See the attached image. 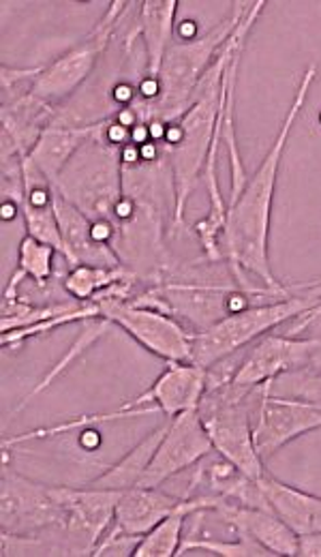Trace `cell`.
<instances>
[{
    "label": "cell",
    "mask_w": 321,
    "mask_h": 557,
    "mask_svg": "<svg viewBox=\"0 0 321 557\" xmlns=\"http://www.w3.org/2000/svg\"><path fill=\"white\" fill-rule=\"evenodd\" d=\"M178 11L176 0H146L137 2V37L144 41L146 77H159L165 52L172 46L174 17Z\"/></svg>",
    "instance_id": "obj_20"
},
{
    "label": "cell",
    "mask_w": 321,
    "mask_h": 557,
    "mask_svg": "<svg viewBox=\"0 0 321 557\" xmlns=\"http://www.w3.org/2000/svg\"><path fill=\"white\" fill-rule=\"evenodd\" d=\"M321 429V410L296 399L272 397L263 388L257 393L254 442L261 459L272 457L296 437Z\"/></svg>",
    "instance_id": "obj_11"
},
{
    "label": "cell",
    "mask_w": 321,
    "mask_h": 557,
    "mask_svg": "<svg viewBox=\"0 0 321 557\" xmlns=\"http://www.w3.org/2000/svg\"><path fill=\"white\" fill-rule=\"evenodd\" d=\"M168 426H170V418L163 424H159L152 433H148L133 450H128L119 463H114L101 476H97L95 481H90L86 485L97 488H112V491H127V488L137 487L144 472L148 470V466H150Z\"/></svg>",
    "instance_id": "obj_21"
},
{
    "label": "cell",
    "mask_w": 321,
    "mask_h": 557,
    "mask_svg": "<svg viewBox=\"0 0 321 557\" xmlns=\"http://www.w3.org/2000/svg\"><path fill=\"white\" fill-rule=\"evenodd\" d=\"M189 552H206L210 556L221 557H266L272 556L268 549H263L259 543L251 541L249 536L238 534L236 541H217V539H197V534L185 536L178 556H185Z\"/></svg>",
    "instance_id": "obj_27"
},
{
    "label": "cell",
    "mask_w": 321,
    "mask_h": 557,
    "mask_svg": "<svg viewBox=\"0 0 321 557\" xmlns=\"http://www.w3.org/2000/svg\"><path fill=\"white\" fill-rule=\"evenodd\" d=\"M139 289L135 278H125L95 296L99 315L123 329L141 348L165 362H192L193 331L170 313L139 307L131 296Z\"/></svg>",
    "instance_id": "obj_6"
},
{
    "label": "cell",
    "mask_w": 321,
    "mask_h": 557,
    "mask_svg": "<svg viewBox=\"0 0 321 557\" xmlns=\"http://www.w3.org/2000/svg\"><path fill=\"white\" fill-rule=\"evenodd\" d=\"M289 337H305L309 342V367L321 371V305L309 313L289 322Z\"/></svg>",
    "instance_id": "obj_28"
},
{
    "label": "cell",
    "mask_w": 321,
    "mask_h": 557,
    "mask_svg": "<svg viewBox=\"0 0 321 557\" xmlns=\"http://www.w3.org/2000/svg\"><path fill=\"white\" fill-rule=\"evenodd\" d=\"M112 326H114V324H112L110 320H106V318H90V320H84V322H82V331H79V335L75 337V342L71 344L69 351L50 369V373L28 393V397L15 408V412L22 410L28 401H33L39 393H44L59 375H63V371H66V369L73 364V360H77L86 349L92 348Z\"/></svg>",
    "instance_id": "obj_25"
},
{
    "label": "cell",
    "mask_w": 321,
    "mask_h": 557,
    "mask_svg": "<svg viewBox=\"0 0 321 557\" xmlns=\"http://www.w3.org/2000/svg\"><path fill=\"white\" fill-rule=\"evenodd\" d=\"M66 519L63 502L54 487L33 483L2 463L0 479V530L13 536L41 539L52 556H66L63 525Z\"/></svg>",
    "instance_id": "obj_7"
},
{
    "label": "cell",
    "mask_w": 321,
    "mask_h": 557,
    "mask_svg": "<svg viewBox=\"0 0 321 557\" xmlns=\"http://www.w3.org/2000/svg\"><path fill=\"white\" fill-rule=\"evenodd\" d=\"M125 278H135L125 267L108 269V267L77 264V267H71V271L64 275L63 287L64 292L69 294V298L79 300V302H90V300H95V296H99L101 292L110 289L112 285H116Z\"/></svg>",
    "instance_id": "obj_23"
},
{
    "label": "cell",
    "mask_w": 321,
    "mask_h": 557,
    "mask_svg": "<svg viewBox=\"0 0 321 557\" xmlns=\"http://www.w3.org/2000/svg\"><path fill=\"white\" fill-rule=\"evenodd\" d=\"M259 487L263 491L270 510L296 534H318L321 532V497L311 495L307 491L292 487L272 474L263 472L257 479Z\"/></svg>",
    "instance_id": "obj_18"
},
{
    "label": "cell",
    "mask_w": 321,
    "mask_h": 557,
    "mask_svg": "<svg viewBox=\"0 0 321 557\" xmlns=\"http://www.w3.org/2000/svg\"><path fill=\"white\" fill-rule=\"evenodd\" d=\"M257 391H243L234 384L206 391L197 414L221 459L236 466L243 474L259 479L266 468L254 442Z\"/></svg>",
    "instance_id": "obj_5"
},
{
    "label": "cell",
    "mask_w": 321,
    "mask_h": 557,
    "mask_svg": "<svg viewBox=\"0 0 321 557\" xmlns=\"http://www.w3.org/2000/svg\"><path fill=\"white\" fill-rule=\"evenodd\" d=\"M321 305V296L309 292H292L289 296L249 305L193 335V364L210 369L212 364L238 354L274 329L309 313Z\"/></svg>",
    "instance_id": "obj_4"
},
{
    "label": "cell",
    "mask_w": 321,
    "mask_h": 557,
    "mask_svg": "<svg viewBox=\"0 0 321 557\" xmlns=\"http://www.w3.org/2000/svg\"><path fill=\"white\" fill-rule=\"evenodd\" d=\"M259 388H263L272 397L296 399L321 410V371L318 369H311V367L294 369L279 375L272 382H266Z\"/></svg>",
    "instance_id": "obj_26"
},
{
    "label": "cell",
    "mask_w": 321,
    "mask_h": 557,
    "mask_svg": "<svg viewBox=\"0 0 321 557\" xmlns=\"http://www.w3.org/2000/svg\"><path fill=\"white\" fill-rule=\"evenodd\" d=\"M54 210L63 232L64 245L69 249V267L88 264V267H123L112 245L95 236V221L75 209L61 194L54 191Z\"/></svg>",
    "instance_id": "obj_16"
},
{
    "label": "cell",
    "mask_w": 321,
    "mask_h": 557,
    "mask_svg": "<svg viewBox=\"0 0 321 557\" xmlns=\"http://www.w3.org/2000/svg\"><path fill=\"white\" fill-rule=\"evenodd\" d=\"M208 388V371L193 362H168L165 371L135 399L131 408H152L168 418L197 410Z\"/></svg>",
    "instance_id": "obj_13"
},
{
    "label": "cell",
    "mask_w": 321,
    "mask_h": 557,
    "mask_svg": "<svg viewBox=\"0 0 321 557\" xmlns=\"http://www.w3.org/2000/svg\"><path fill=\"white\" fill-rule=\"evenodd\" d=\"M309 367V342L285 333H268L240 360L230 384L243 391H257L279 375Z\"/></svg>",
    "instance_id": "obj_12"
},
{
    "label": "cell",
    "mask_w": 321,
    "mask_h": 557,
    "mask_svg": "<svg viewBox=\"0 0 321 557\" xmlns=\"http://www.w3.org/2000/svg\"><path fill=\"white\" fill-rule=\"evenodd\" d=\"M245 7L247 2H236L230 17H225L212 30L189 41H178L170 46L157 77L159 95L150 101L135 97V101L127 106L135 114L137 125L163 123L170 127L189 112L203 75L214 65L223 46L236 30Z\"/></svg>",
    "instance_id": "obj_2"
},
{
    "label": "cell",
    "mask_w": 321,
    "mask_h": 557,
    "mask_svg": "<svg viewBox=\"0 0 321 557\" xmlns=\"http://www.w3.org/2000/svg\"><path fill=\"white\" fill-rule=\"evenodd\" d=\"M298 556L321 557V532L298 536Z\"/></svg>",
    "instance_id": "obj_29"
},
{
    "label": "cell",
    "mask_w": 321,
    "mask_h": 557,
    "mask_svg": "<svg viewBox=\"0 0 321 557\" xmlns=\"http://www.w3.org/2000/svg\"><path fill=\"white\" fill-rule=\"evenodd\" d=\"M82 302L79 300H69V302H52V305H33L26 298L17 296L11 300H2V320H0V331H15V329H26L35 326L54 318H61L64 313L77 309Z\"/></svg>",
    "instance_id": "obj_24"
},
{
    "label": "cell",
    "mask_w": 321,
    "mask_h": 557,
    "mask_svg": "<svg viewBox=\"0 0 321 557\" xmlns=\"http://www.w3.org/2000/svg\"><path fill=\"white\" fill-rule=\"evenodd\" d=\"M183 502L185 495L178 497L161 491V487L127 488L121 495L112 528L128 536H144Z\"/></svg>",
    "instance_id": "obj_19"
},
{
    "label": "cell",
    "mask_w": 321,
    "mask_h": 557,
    "mask_svg": "<svg viewBox=\"0 0 321 557\" xmlns=\"http://www.w3.org/2000/svg\"><path fill=\"white\" fill-rule=\"evenodd\" d=\"M214 453L197 410L170 418V426L137 487H161Z\"/></svg>",
    "instance_id": "obj_10"
},
{
    "label": "cell",
    "mask_w": 321,
    "mask_h": 557,
    "mask_svg": "<svg viewBox=\"0 0 321 557\" xmlns=\"http://www.w3.org/2000/svg\"><path fill=\"white\" fill-rule=\"evenodd\" d=\"M103 121L90 123V125H64L61 121L52 123L35 148L28 152L26 161L50 183L54 185L59 176L63 174L69 161L75 157V152L92 138L101 129Z\"/></svg>",
    "instance_id": "obj_17"
},
{
    "label": "cell",
    "mask_w": 321,
    "mask_h": 557,
    "mask_svg": "<svg viewBox=\"0 0 321 557\" xmlns=\"http://www.w3.org/2000/svg\"><path fill=\"white\" fill-rule=\"evenodd\" d=\"M54 256L57 249L39 243L33 236H24L17 249V269L7 281L2 289V300H11L20 296V285L30 278L39 287H46L54 277Z\"/></svg>",
    "instance_id": "obj_22"
},
{
    "label": "cell",
    "mask_w": 321,
    "mask_h": 557,
    "mask_svg": "<svg viewBox=\"0 0 321 557\" xmlns=\"http://www.w3.org/2000/svg\"><path fill=\"white\" fill-rule=\"evenodd\" d=\"M59 121V108L37 99L30 90L2 106V154L28 157L41 134Z\"/></svg>",
    "instance_id": "obj_15"
},
{
    "label": "cell",
    "mask_w": 321,
    "mask_h": 557,
    "mask_svg": "<svg viewBox=\"0 0 321 557\" xmlns=\"http://www.w3.org/2000/svg\"><path fill=\"white\" fill-rule=\"evenodd\" d=\"M82 444H84L86 448H92V446H97V444H99V437H97V433L88 431V433H86V437L82 440Z\"/></svg>",
    "instance_id": "obj_30"
},
{
    "label": "cell",
    "mask_w": 321,
    "mask_h": 557,
    "mask_svg": "<svg viewBox=\"0 0 321 557\" xmlns=\"http://www.w3.org/2000/svg\"><path fill=\"white\" fill-rule=\"evenodd\" d=\"M108 121L103 119L101 129L75 152L52 189L90 221L114 225L123 200V161L121 146L106 138Z\"/></svg>",
    "instance_id": "obj_3"
},
{
    "label": "cell",
    "mask_w": 321,
    "mask_h": 557,
    "mask_svg": "<svg viewBox=\"0 0 321 557\" xmlns=\"http://www.w3.org/2000/svg\"><path fill=\"white\" fill-rule=\"evenodd\" d=\"M128 7L131 2H123V0L110 2L108 11L95 24V28L77 46L64 52L63 57L46 65L37 75V79L28 86V90L37 99L59 108V103L66 101L97 67L99 59L103 57L110 41L114 39L116 28L123 22V13Z\"/></svg>",
    "instance_id": "obj_8"
},
{
    "label": "cell",
    "mask_w": 321,
    "mask_h": 557,
    "mask_svg": "<svg viewBox=\"0 0 321 557\" xmlns=\"http://www.w3.org/2000/svg\"><path fill=\"white\" fill-rule=\"evenodd\" d=\"M316 79H318V67L311 65L303 73L296 97L263 161L259 163L254 174H249L247 185L243 187L238 198L227 202V219L221 234L223 262L227 264L230 273L234 275L240 289L263 298L266 296L283 298L292 294V289L274 277L270 269V256H268L270 214H272V200H274V189L279 181L283 150L309 99V92Z\"/></svg>",
    "instance_id": "obj_1"
},
{
    "label": "cell",
    "mask_w": 321,
    "mask_h": 557,
    "mask_svg": "<svg viewBox=\"0 0 321 557\" xmlns=\"http://www.w3.org/2000/svg\"><path fill=\"white\" fill-rule=\"evenodd\" d=\"M54 493L66 510L63 525L66 556H92L101 539L114 525L123 491L84 485L54 487Z\"/></svg>",
    "instance_id": "obj_9"
},
{
    "label": "cell",
    "mask_w": 321,
    "mask_h": 557,
    "mask_svg": "<svg viewBox=\"0 0 321 557\" xmlns=\"http://www.w3.org/2000/svg\"><path fill=\"white\" fill-rule=\"evenodd\" d=\"M212 512L236 534L249 536L272 556H298V536L272 510L243 506L221 497Z\"/></svg>",
    "instance_id": "obj_14"
}]
</instances>
